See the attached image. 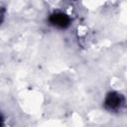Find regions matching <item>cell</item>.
Listing matches in <instances>:
<instances>
[{
    "label": "cell",
    "instance_id": "1",
    "mask_svg": "<svg viewBox=\"0 0 127 127\" xmlns=\"http://www.w3.org/2000/svg\"><path fill=\"white\" fill-rule=\"evenodd\" d=\"M51 21L54 25H56L58 27H61V28H64L65 26L68 25V22H69L68 18L64 14H55V15H53L52 18H51Z\"/></svg>",
    "mask_w": 127,
    "mask_h": 127
},
{
    "label": "cell",
    "instance_id": "2",
    "mask_svg": "<svg viewBox=\"0 0 127 127\" xmlns=\"http://www.w3.org/2000/svg\"><path fill=\"white\" fill-rule=\"evenodd\" d=\"M121 104V100H120V96L118 94L112 93L110 94L107 99H106V105L109 108H116Z\"/></svg>",
    "mask_w": 127,
    "mask_h": 127
},
{
    "label": "cell",
    "instance_id": "3",
    "mask_svg": "<svg viewBox=\"0 0 127 127\" xmlns=\"http://www.w3.org/2000/svg\"><path fill=\"white\" fill-rule=\"evenodd\" d=\"M0 124H1V117H0Z\"/></svg>",
    "mask_w": 127,
    "mask_h": 127
}]
</instances>
